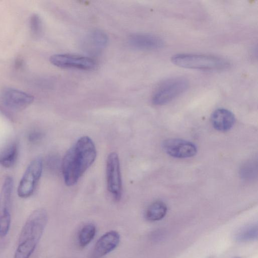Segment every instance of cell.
<instances>
[{
  "instance_id": "6da1fadb",
  "label": "cell",
  "mask_w": 258,
  "mask_h": 258,
  "mask_svg": "<svg viewBox=\"0 0 258 258\" xmlns=\"http://www.w3.org/2000/svg\"><path fill=\"white\" fill-rule=\"evenodd\" d=\"M97 155L93 141L88 136L80 138L64 155L62 172L66 184H75L92 164Z\"/></svg>"
},
{
  "instance_id": "7a4b0ae2",
  "label": "cell",
  "mask_w": 258,
  "mask_h": 258,
  "mask_svg": "<svg viewBox=\"0 0 258 258\" xmlns=\"http://www.w3.org/2000/svg\"><path fill=\"white\" fill-rule=\"evenodd\" d=\"M48 220L43 209L34 211L27 219L20 233L14 258H29L35 250Z\"/></svg>"
},
{
  "instance_id": "3957f363",
  "label": "cell",
  "mask_w": 258,
  "mask_h": 258,
  "mask_svg": "<svg viewBox=\"0 0 258 258\" xmlns=\"http://www.w3.org/2000/svg\"><path fill=\"white\" fill-rule=\"evenodd\" d=\"M171 61L181 68L204 71H221L229 67L225 58L213 55L180 53L172 56Z\"/></svg>"
},
{
  "instance_id": "277c9868",
  "label": "cell",
  "mask_w": 258,
  "mask_h": 258,
  "mask_svg": "<svg viewBox=\"0 0 258 258\" xmlns=\"http://www.w3.org/2000/svg\"><path fill=\"white\" fill-rule=\"evenodd\" d=\"M188 87V81L185 78H170L156 89L152 97V102L156 105L167 104L183 93Z\"/></svg>"
},
{
  "instance_id": "5b68a950",
  "label": "cell",
  "mask_w": 258,
  "mask_h": 258,
  "mask_svg": "<svg viewBox=\"0 0 258 258\" xmlns=\"http://www.w3.org/2000/svg\"><path fill=\"white\" fill-rule=\"evenodd\" d=\"M43 163L40 158L33 160L27 167L18 187V195L22 198L31 196L41 176Z\"/></svg>"
},
{
  "instance_id": "8992f818",
  "label": "cell",
  "mask_w": 258,
  "mask_h": 258,
  "mask_svg": "<svg viewBox=\"0 0 258 258\" xmlns=\"http://www.w3.org/2000/svg\"><path fill=\"white\" fill-rule=\"evenodd\" d=\"M13 181L7 176L3 183L0 193V237H5L11 223V203Z\"/></svg>"
},
{
  "instance_id": "52a82bcc",
  "label": "cell",
  "mask_w": 258,
  "mask_h": 258,
  "mask_svg": "<svg viewBox=\"0 0 258 258\" xmlns=\"http://www.w3.org/2000/svg\"><path fill=\"white\" fill-rule=\"evenodd\" d=\"M106 180L107 188L113 199L118 201L122 193V181L120 163L118 155L115 152L110 153L106 161Z\"/></svg>"
},
{
  "instance_id": "ba28073f",
  "label": "cell",
  "mask_w": 258,
  "mask_h": 258,
  "mask_svg": "<svg viewBox=\"0 0 258 258\" xmlns=\"http://www.w3.org/2000/svg\"><path fill=\"white\" fill-rule=\"evenodd\" d=\"M54 66L66 69L89 71L94 69L96 65L95 60L90 57L72 54H56L49 58Z\"/></svg>"
},
{
  "instance_id": "9c48e42d",
  "label": "cell",
  "mask_w": 258,
  "mask_h": 258,
  "mask_svg": "<svg viewBox=\"0 0 258 258\" xmlns=\"http://www.w3.org/2000/svg\"><path fill=\"white\" fill-rule=\"evenodd\" d=\"M33 100L32 95L17 89L5 88L0 92V101L3 105L15 111L25 109Z\"/></svg>"
},
{
  "instance_id": "30bf717a",
  "label": "cell",
  "mask_w": 258,
  "mask_h": 258,
  "mask_svg": "<svg viewBox=\"0 0 258 258\" xmlns=\"http://www.w3.org/2000/svg\"><path fill=\"white\" fill-rule=\"evenodd\" d=\"M165 152L169 155L177 158L192 157L197 152V147L192 143L180 139L165 140L162 144Z\"/></svg>"
},
{
  "instance_id": "8fae6325",
  "label": "cell",
  "mask_w": 258,
  "mask_h": 258,
  "mask_svg": "<svg viewBox=\"0 0 258 258\" xmlns=\"http://www.w3.org/2000/svg\"><path fill=\"white\" fill-rule=\"evenodd\" d=\"M128 42L133 48L141 50L159 49L164 44L163 40L159 36L143 33L132 34L129 36Z\"/></svg>"
},
{
  "instance_id": "7c38bea8",
  "label": "cell",
  "mask_w": 258,
  "mask_h": 258,
  "mask_svg": "<svg viewBox=\"0 0 258 258\" xmlns=\"http://www.w3.org/2000/svg\"><path fill=\"white\" fill-rule=\"evenodd\" d=\"M120 241V235L115 231H110L102 235L95 245L93 254L101 257L114 249Z\"/></svg>"
},
{
  "instance_id": "4fadbf2b",
  "label": "cell",
  "mask_w": 258,
  "mask_h": 258,
  "mask_svg": "<svg viewBox=\"0 0 258 258\" xmlns=\"http://www.w3.org/2000/svg\"><path fill=\"white\" fill-rule=\"evenodd\" d=\"M212 124L217 131L225 132L229 130L235 122V116L230 110L225 108H218L212 114Z\"/></svg>"
},
{
  "instance_id": "5bb4252c",
  "label": "cell",
  "mask_w": 258,
  "mask_h": 258,
  "mask_svg": "<svg viewBox=\"0 0 258 258\" xmlns=\"http://www.w3.org/2000/svg\"><path fill=\"white\" fill-rule=\"evenodd\" d=\"M85 40V46L89 47L91 51L97 52L106 47L108 38L103 31L94 30L87 35Z\"/></svg>"
},
{
  "instance_id": "9a60e30c",
  "label": "cell",
  "mask_w": 258,
  "mask_h": 258,
  "mask_svg": "<svg viewBox=\"0 0 258 258\" xmlns=\"http://www.w3.org/2000/svg\"><path fill=\"white\" fill-rule=\"evenodd\" d=\"M18 155L17 143L11 142L6 145L0 151V165L9 168L15 164Z\"/></svg>"
},
{
  "instance_id": "2e32d148",
  "label": "cell",
  "mask_w": 258,
  "mask_h": 258,
  "mask_svg": "<svg viewBox=\"0 0 258 258\" xmlns=\"http://www.w3.org/2000/svg\"><path fill=\"white\" fill-rule=\"evenodd\" d=\"M167 210V206L164 203L160 201L154 202L146 210V218L150 221H159L164 217Z\"/></svg>"
},
{
  "instance_id": "e0dca14e",
  "label": "cell",
  "mask_w": 258,
  "mask_h": 258,
  "mask_svg": "<svg viewBox=\"0 0 258 258\" xmlns=\"http://www.w3.org/2000/svg\"><path fill=\"white\" fill-rule=\"evenodd\" d=\"M96 232V227L92 224L85 225L79 234V242L80 245L84 247L87 245L94 238Z\"/></svg>"
},
{
  "instance_id": "ac0fdd59",
  "label": "cell",
  "mask_w": 258,
  "mask_h": 258,
  "mask_svg": "<svg viewBox=\"0 0 258 258\" xmlns=\"http://www.w3.org/2000/svg\"><path fill=\"white\" fill-rule=\"evenodd\" d=\"M257 237V225H251L242 228L239 231L236 236L237 240L242 242L254 240Z\"/></svg>"
},
{
  "instance_id": "d6986e66",
  "label": "cell",
  "mask_w": 258,
  "mask_h": 258,
  "mask_svg": "<svg viewBox=\"0 0 258 258\" xmlns=\"http://www.w3.org/2000/svg\"><path fill=\"white\" fill-rule=\"evenodd\" d=\"M30 29L34 36L37 37L40 34L42 30V23L40 17L36 14H33L30 21Z\"/></svg>"
},
{
  "instance_id": "ffe728a7",
  "label": "cell",
  "mask_w": 258,
  "mask_h": 258,
  "mask_svg": "<svg viewBox=\"0 0 258 258\" xmlns=\"http://www.w3.org/2000/svg\"><path fill=\"white\" fill-rule=\"evenodd\" d=\"M236 258H240V257H236Z\"/></svg>"
}]
</instances>
